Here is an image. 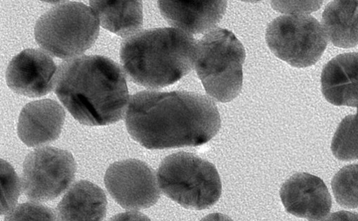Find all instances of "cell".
<instances>
[{
	"instance_id": "obj_1",
	"label": "cell",
	"mask_w": 358,
	"mask_h": 221,
	"mask_svg": "<svg viewBox=\"0 0 358 221\" xmlns=\"http://www.w3.org/2000/svg\"><path fill=\"white\" fill-rule=\"evenodd\" d=\"M217 105L188 92L143 91L131 97L125 114L132 138L149 150L204 145L221 128Z\"/></svg>"
},
{
	"instance_id": "obj_2",
	"label": "cell",
	"mask_w": 358,
	"mask_h": 221,
	"mask_svg": "<svg viewBox=\"0 0 358 221\" xmlns=\"http://www.w3.org/2000/svg\"><path fill=\"white\" fill-rule=\"evenodd\" d=\"M55 93L80 124L94 127L123 119L129 99L125 74L108 57L82 56L60 64Z\"/></svg>"
},
{
	"instance_id": "obj_3",
	"label": "cell",
	"mask_w": 358,
	"mask_h": 221,
	"mask_svg": "<svg viewBox=\"0 0 358 221\" xmlns=\"http://www.w3.org/2000/svg\"><path fill=\"white\" fill-rule=\"evenodd\" d=\"M196 50V40L182 31L152 29L122 41L120 62L130 80L157 90L176 83L192 71Z\"/></svg>"
},
{
	"instance_id": "obj_4",
	"label": "cell",
	"mask_w": 358,
	"mask_h": 221,
	"mask_svg": "<svg viewBox=\"0 0 358 221\" xmlns=\"http://www.w3.org/2000/svg\"><path fill=\"white\" fill-rule=\"evenodd\" d=\"M157 175L162 192L186 208H208L222 195V181L215 166L192 153L169 155L162 162Z\"/></svg>"
},
{
	"instance_id": "obj_5",
	"label": "cell",
	"mask_w": 358,
	"mask_h": 221,
	"mask_svg": "<svg viewBox=\"0 0 358 221\" xmlns=\"http://www.w3.org/2000/svg\"><path fill=\"white\" fill-rule=\"evenodd\" d=\"M246 53L243 44L231 31L213 30L197 44L196 70L207 94L227 103L241 93L243 66Z\"/></svg>"
},
{
	"instance_id": "obj_6",
	"label": "cell",
	"mask_w": 358,
	"mask_h": 221,
	"mask_svg": "<svg viewBox=\"0 0 358 221\" xmlns=\"http://www.w3.org/2000/svg\"><path fill=\"white\" fill-rule=\"evenodd\" d=\"M99 22L87 6L64 2L51 8L37 21L35 38L50 55L74 58L91 48L99 35Z\"/></svg>"
},
{
	"instance_id": "obj_7",
	"label": "cell",
	"mask_w": 358,
	"mask_h": 221,
	"mask_svg": "<svg viewBox=\"0 0 358 221\" xmlns=\"http://www.w3.org/2000/svg\"><path fill=\"white\" fill-rule=\"evenodd\" d=\"M267 45L280 59L296 68L315 64L327 46V36L320 24L305 14H287L268 27Z\"/></svg>"
},
{
	"instance_id": "obj_8",
	"label": "cell",
	"mask_w": 358,
	"mask_h": 221,
	"mask_svg": "<svg viewBox=\"0 0 358 221\" xmlns=\"http://www.w3.org/2000/svg\"><path fill=\"white\" fill-rule=\"evenodd\" d=\"M76 173V163L70 152L54 147L36 149L24 162V192L33 201L53 200L70 187Z\"/></svg>"
},
{
	"instance_id": "obj_9",
	"label": "cell",
	"mask_w": 358,
	"mask_h": 221,
	"mask_svg": "<svg viewBox=\"0 0 358 221\" xmlns=\"http://www.w3.org/2000/svg\"><path fill=\"white\" fill-rule=\"evenodd\" d=\"M104 182L110 196L126 209L150 208L160 197L155 171L138 159L113 163L106 171Z\"/></svg>"
},
{
	"instance_id": "obj_10",
	"label": "cell",
	"mask_w": 358,
	"mask_h": 221,
	"mask_svg": "<svg viewBox=\"0 0 358 221\" xmlns=\"http://www.w3.org/2000/svg\"><path fill=\"white\" fill-rule=\"evenodd\" d=\"M57 69L46 52L38 49L25 50L10 63L6 71L7 84L20 95L42 97L53 90Z\"/></svg>"
},
{
	"instance_id": "obj_11",
	"label": "cell",
	"mask_w": 358,
	"mask_h": 221,
	"mask_svg": "<svg viewBox=\"0 0 358 221\" xmlns=\"http://www.w3.org/2000/svg\"><path fill=\"white\" fill-rule=\"evenodd\" d=\"M280 194L288 213L310 221L324 219L331 208V197L326 185L310 173L291 176L282 185Z\"/></svg>"
},
{
	"instance_id": "obj_12",
	"label": "cell",
	"mask_w": 358,
	"mask_h": 221,
	"mask_svg": "<svg viewBox=\"0 0 358 221\" xmlns=\"http://www.w3.org/2000/svg\"><path fill=\"white\" fill-rule=\"evenodd\" d=\"M66 118L64 108L56 101L43 99L31 102L22 109L17 131L29 147H39L57 140Z\"/></svg>"
},
{
	"instance_id": "obj_13",
	"label": "cell",
	"mask_w": 358,
	"mask_h": 221,
	"mask_svg": "<svg viewBox=\"0 0 358 221\" xmlns=\"http://www.w3.org/2000/svg\"><path fill=\"white\" fill-rule=\"evenodd\" d=\"M158 8L164 20L176 29L194 35L204 34L215 28L223 18L227 1H158Z\"/></svg>"
},
{
	"instance_id": "obj_14",
	"label": "cell",
	"mask_w": 358,
	"mask_h": 221,
	"mask_svg": "<svg viewBox=\"0 0 358 221\" xmlns=\"http://www.w3.org/2000/svg\"><path fill=\"white\" fill-rule=\"evenodd\" d=\"M322 92L325 99L337 106L358 107V53L336 57L324 67Z\"/></svg>"
},
{
	"instance_id": "obj_15",
	"label": "cell",
	"mask_w": 358,
	"mask_h": 221,
	"mask_svg": "<svg viewBox=\"0 0 358 221\" xmlns=\"http://www.w3.org/2000/svg\"><path fill=\"white\" fill-rule=\"evenodd\" d=\"M104 191L88 180L76 183L57 206L58 221H103L107 211Z\"/></svg>"
},
{
	"instance_id": "obj_16",
	"label": "cell",
	"mask_w": 358,
	"mask_h": 221,
	"mask_svg": "<svg viewBox=\"0 0 358 221\" xmlns=\"http://www.w3.org/2000/svg\"><path fill=\"white\" fill-rule=\"evenodd\" d=\"M90 4L101 26L118 36L127 38L143 27L142 1L94 0Z\"/></svg>"
},
{
	"instance_id": "obj_17",
	"label": "cell",
	"mask_w": 358,
	"mask_h": 221,
	"mask_svg": "<svg viewBox=\"0 0 358 221\" xmlns=\"http://www.w3.org/2000/svg\"><path fill=\"white\" fill-rule=\"evenodd\" d=\"M322 24L334 46L349 49L358 45V1H333L326 7Z\"/></svg>"
},
{
	"instance_id": "obj_18",
	"label": "cell",
	"mask_w": 358,
	"mask_h": 221,
	"mask_svg": "<svg viewBox=\"0 0 358 221\" xmlns=\"http://www.w3.org/2000/svg\"><path fill=\"white\" fill-rule=\"evenodd\" d=\"M331 149L339 160L358 159V117L356 115L345 117L339 124Z\"/></svg>"
},
{
	"instance_id": "obj_19",
	"label": "cell",
	"mask_w": 358,
	"mask_h": 221,
	"mask_svg": "<svg viewBox=\"0 0 358 221\" xmlns=\"http://www.w3.org/2000/svg\"><path fill=\"white\" fill-rule=\"evenodd\" d=\"M331 188L337 203L343 207H358V164L343 167L333 178Z\"/></svg>"
},
{
	"instance_id": "obj_20",
	"label": "cell",
	"mask_w": 358,
	"mask_h": 221,
	"mask_svg": "<svg viewBox=\"0 0 358 221\" xmlns=\"http://www.w3.org/2000/svg\"><path fill=\"white\" fill-rule=\"evenodd\" d=\"M5 221H57L53 209L40 203L27 202L15 207Z\"/></svg>"
},
{
	"instance_id": "obj_21",
	"label": "cell",
	"mask_w": 358,
	"mask_h": 221,
	"mask_svg": "<svg viewBox=\"0 0 358 221\" xmlns=\"http://www.w3.org/2000/svg\"><path fill=\"white\" fill-rule=\"evenodd\" d=\"M19 180L13 168L5 164L2 169V215L10 211L17 202L21 191Z\"/></svg>"
},
{
	"instance_id": "obj_22",
	"label": "cell",
	"mask_w": 358,
	"mask_h": 221,
	"mask_svg": "<svg viewBox=\"0 0 358 221\" xmlns=\"http://www.w3.org/2000/svg\"><path fill=\"white\" fill-rule=\"evenodd\" d=\"M280 5L282 12H286L288 14H303L305 13H311L320 9L322 2H282Z\"/></svg>"
},
{
	"instance_id": "obj_23",
	"label": "cell",
	"mask_w": 358,
	"mask_h": 221,
	"mask_svg": "<svg viewBox=\"0 0 358 221\" xmlns=\"http://www.w3.org/2000/svg\"><path fill=\"white\" fill-rule=\"evenodd\" d=\"M108 221H151L145 214L138 211H127L114 215Z\"/></svg>"
},
{
	"instance_id": "obj_24",
	"label": "cell",
	"mask_w": 358,
	"mask_h": 221,
	"mask_svg": "<svg viewBox=\"0 0 358 221\" xmlns=\"http://www.w3.org/2000/svg\"><path fill=\"white\" fill-rule=\"evenodd\" d=\"M319 221H358V213L341 211L333 213Z\"/></svg>"
},
{
	"instance_id": "obj_25",
	"label": "cell",
	"mask_w": 358,
	"mask_h": 221,
	"mask_svg": "<svg viewBox=\"0 0 358 221\" xmlns=\"http://www.w3.org/2000/svg\"><path fill=\"white\" fill-rule=\"evenodd\" d=\"M201 221H234L230 217L220 213L210 214Z\"/></svg>"
},
{
	"instance_id": "obj_26",
	"label": "cell",
	"mask_w": 358,
	"mask_h": 221,
	"mask_svg": "<svg viewBox=\"0 0 358 221\" xmlns=\"http://www.w3.org/2000/svg\"><path fill=\"white\" fill-rule=\"evenodd\" d=\"M356 116L358 117V107H357V112Z\"/></svg>"
}]
</instances>
